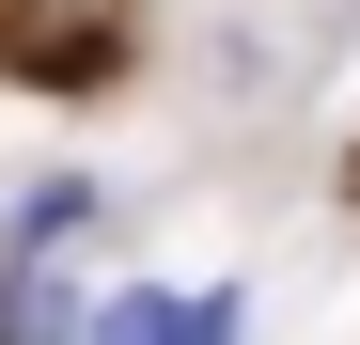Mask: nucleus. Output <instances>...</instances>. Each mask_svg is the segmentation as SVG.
I'll list each match as a JSON object with an SVG mask.
<instances>
[{
    "mask_svg": "<svg viewBox=\"0 0 360 345\" xmlns=\"http://www.w3.org/2000/svg\"><path fill=\"white\" fill-rule=\"evenodd\" d=\"M63 330H94V314H79V282H47V251H32L0 282V345H63Z\"/></svg>",
    "mask_w": 360,
    "mask_h": 345,
    "instance_id": "nucleus-1",
    "label": "nucleus"
},
{
    "mask_svg": "<svg viewBox=\"0 0 360 345\" xmlns=\"http://www.w3.org/2000/svg\"><path fill=\"white\" fill-rule=\"evenodd\" d=\"M94 345H204V299H157V282H126V299H94Z\"/></svg>",
    "mask_w": 360,
    "mask_h": 345,
    "instance_id": "nucleus-2",
    "label": "nucleus"
},
{
    "mask_svg": "<svg viewBox=\"0 0 360 345\" xmlns=\"http://www.w3.org/2000/svg\"><path fill=\"white\" fill-rule=\"evenodd\" d=\"M79 236H94V189H79V172H47L32 220H16V251H79Z\"/></svg>",
    "mask_w": 360,
    "mask_h": 345,
    "instance_id": "nucleus-3",
    "label": "nucleus"
}]
</instances>
